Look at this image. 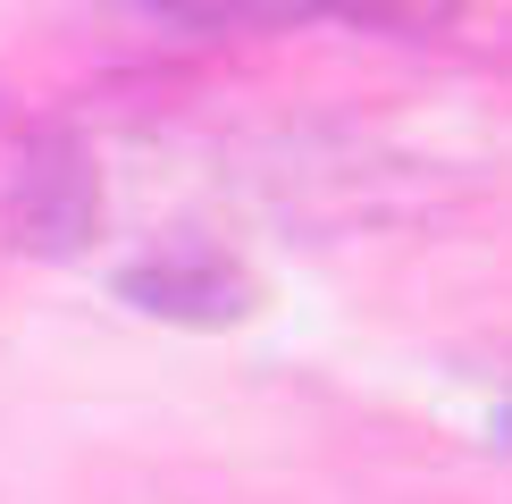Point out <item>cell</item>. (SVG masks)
Segmentation results:
<instances>
[{
	"instance_id": "obj_1",
	"label": "cell",
	"mask_w": 512,
	"mask_h": 504,
	"mask_svg": "<svg viewBox=\"0 0 512 504\" xmlns=\"http://www.w3.org/2000/svg\"><path fill=\"white\" fill-rule=\"evenodd\" d=\"M0 227L26 261H76L101 227V168L76 135H34L9 168V202Z\"/></svg>"
},
{
	"instance_id": "obj_2",
	"label": "cell",
	"mask_w": 512,
	"mask_h": 504,
	"mask_svg": "<svg viewBox=\"0 0 512 504\" xmlns=\"http://www.w3.org/2000/svg\"><path fill=\"white\" fill-rule=\"evenodd\" d=\"M118 294L152 320H177V328H236L252 311V278L219 252L185 244V252H152V261L118 269Z\"/></svg>"
},
{
	"instance_id": "obj_3",
	"label": "cell",
	"mask_w": 512,
	"mask_h": 504,
	"mask_svg": "<svg viewBox=\"0 0 512 504\" xmlns=\"http://www.w3.org/2000/svg\"><path fill=\"white\" fill-rule=\"evenodd\" d=\"M135 9L185 34H252V26H286L303 0H135Z\"/></svg>"
},
{
	"instance_id": "obj_4",
	"label": "cell",
	"mask_w": 512,
	"mask_h": 504,
	"mask_svg": "<svg viewBox=\"0 0 512 504\" xmlns=\"http://www.w3.org/2000/svg\"><path fill=\"white\" fill-rule=\"evenodd\" d=\"M303 9L336 17L353 34H445L462 17V0H303Z\"/></svg>"
},
{
	"instance_id": "obj_5",
	"label": "cell",
	"mask_w": 512,
	"mask_h": 504,
	"mask_svg": "<svg viewBox=\"0 0 512 504\" xmlns=\"http://www.w3.org/2000/svg\"><path fill=\"white\" fill-rule=\"evenodd\" d=\"M504 437H512V412H504Z\"/></svg>"
}]
</instances>
